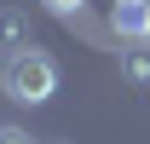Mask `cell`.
<instances>
[{"label": "cell", "mask_w": 150, "mask_h": 144, "mask_svg": "<svg viewBox=\"0 0 150 144\" xmlns=\"http://www.w3.org/2000/svg\"><path fill=\"white\" fill-rule=\"evenodd\" d=\"M0 144H29V133L23 127H0Z\"/></svg>", "instance_id": "cell-6"}, {"label": "cell", "mask_w": 150, "mask_h": 144, "mask_svg": "<svg viewBox=\"0 0 150 144\" xmlns=\"http://www.w3.org/2000/svg\"><path fill=\"white\" fill-rule=\"evenodd\" d=\"M0 46H12V52L35 46V40H29V18H23V12H0Z\"/></svg>", "instance_id": "cell-3"}, {"label": "cell", "mask_w": 150, "mask_h": 144, "mask_svg": "<svg viewBox=\"0 0 150 144\" xmlns=\"http://www.w3.org/2000/svg\"><path fill=\"white\" fill-rule=\"evenodd\" d=\"M40 6H46L52 18H81V6H87V0H40Z\"/></svg>", "instance_id": "cell-5"}, {"label": "cell", "mask_w": 150, "mask_h": 144, "mask_svg": "<svg viewBox=\"0 0 150 144\" xmlns=\"http://www.w3.org/2000/svg\"><path fill=\"white\" fill-rule=\"evenodd\" d=\"M144 23H150V0H115L110 6V29L121 40H144Z\"/></svg>", "instance_id": "cell-2"}, {"label": "cell", "mask_w": 150, "mask_h": 144, "mask_svg": "<svg viewBox=\"0 0 150 144\" xmlns=\"http://www.w3.org/2000/svg\"><path fill=\"white\" fill-rule=\"evenodd\" d=\"M144 40H150V23H144Z\"/></svg>", "instance_id": "cell-7"}, {"label": "cell", "mask_w": 150, "mask_h": 144, "mask_svg": "<svg viewBox=\"0 0 150 144\" xmlns=\"http://www.w3.org/2000/svg\"><path fill=\"white\" fill-rule=\"evenodd\" d=\"M0 92H6L12 104H46L58 92V64L40 52V46H23V52H12L0 64Z\"/></svg>", "instance_id": "cell-1"}, {"label": "cell", "mask_w": 150, "mask_h": 144, "mask_svg": "<svg viewBox=\"0 0 150 144\" xmlns=\"http://www.w3.org/2000/svg\"><path fill=\"white\" fill-rule=\"evenodd\" d=\"M121 75H127L133 87H150V46H133V52L121 58Z\"/></svg>", "instance_id": "cell-4"}]
</instances>
